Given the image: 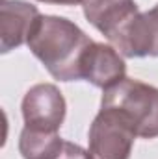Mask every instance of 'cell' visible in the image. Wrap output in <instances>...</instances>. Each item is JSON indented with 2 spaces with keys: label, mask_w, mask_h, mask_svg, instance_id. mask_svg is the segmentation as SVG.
<instances>
[{
  "label": "cell",
  "mask_w": 158,
  "mask_h": 159,
  "mask_svg": "<svg viewBox=\"0 0 158 159\" xmlns=\"http://www.w3.org/2000/svg\"><path fill=\"white\" fill-rule=\"evenodd\" d=\"M80 76L99 89H108L126 78L125 57L112 44L91 43L80 61Z\"/></svg>",
  "instance_id": "obj_6"
},
{
  "label": "cell",
  "mask_w": 158,
  "mask_h": 159,
  "mask_svg": "<svg viewBox=\"0 0 158 159\" xmlns=\"http://www.w3.org/2000/svg\"><path fill=\"white\" fill-rule=\"evenodd\" d=\"M56 159H89V156H87V150H84L80 144L63 141V146L60 154L56 156Z\"/></svg>",
  "instance_id": "obj_10"
},
{
  "label": "cell",
  "mask_w": 158,
  "mask_h": 159,
  "mask_svg": "<svg viewBox=\"0 0 158 159\" xmlns=\"http://www.w3.org/2000/svg\"><path fill=\"white\" fill-rule=\"evenodd\" d=\"M65 98L52 83H37L30 87L22 98V119L26 128L58 131L65 120Z\"/></svg>",
  "instance_id": "obj_4"
},
{
  "label": "cell",
  "mask_w": 158,
  "mask_h": 159,
  "mask_svg": "<svg viewBox=\"0 0 158 159\" xmlns=\"http://www.w3.org/2000/svg\"><path fill=\"white\" fill-rule=\"evenodd\" d=\"M101 107L123 113L141 139L158 137V89L140 80L123 78L104 89Z\"/></svg>",
  "instance_id": "obj_2"
},
{
  "label": "cell",
  "mask_w": 158,
  "mask_h": 159,
  "mask_svg": "<svg viewBox=\"0 0 158 159\" xmlns=\"http://www.w3.org/2000/svg\"><path fill=\"white\" fill-rule=\"evenodd\" d=\"M63 146V139L58 131H43L26 128L19 137V152L22 159H56Z\"/></svg>",
  "instance_id": "obj_9"
},
{
  "label": "cell",
  "mask_w": 158,
  "mask_h": 159,
  "mask_svg": "<svg viewBox=\"0 0 158 159\" xmlns=\"http://www.w3.org/2000/svg\"><path fill=\"white\" fill-rule=\"evenodd\" d=\"M136 137V129L123 113L101 107L89 126L87 156L89 159H130Z\"/></svg>",
  "instance_id": "obj_3"
},
{
  "label": "cell",
  "mask_w": 158,
  "mask_h": 159,
  "mask_svg": "<svg viewBox=\"0 0 158 159\" xmlns=\"http://www.w3.org/2000/svg\"><path fill=\"white\" fill-rule=\"evenodd\" d=\"M84 17L108 41L140 11L136 0H84Z\"/></svg>",
  "instance_id": "obj_8"
},
{
  "label": "cell",
  "mask_w": 158,
  "mask_h": 159,
  "mask_svg": "<svg viewBox=\"0 0 158 159\" xmlns=\"http://www.w3.org/2000/svg\"><path fill=\"white\" fill-rule=\"evenodd\" d=\"M41 13L24 0H4L0 7V50L7 54L24 43Z\"/></svg>",
  "instance_id": "obj_7"
},
{
  "label": "cell",
  "mask_w": 158,
  "mask_h": 159,
  "mask_svg": "<svg viewBox=\"0 0 158 159\" xmlns=\"http://www.w3.org/2000/svg\"><path fill=\"white\" fill-rule=\"evenodd\" d=\"M110 43L123 57H158V6L138 11Z\"/></svg>",
  "instance_id": "obj_5"
},
{
  "label": "cell",
  "mask_w": 158,
  "mask_h": 159,
  "mask_svg": "<svg viewBox=\"0 0 158 159\" xmlns=\"http://www.w3.org/2000/svg\"><path fill=\"white\" fill-rule=\"evenodd\" d=\"M37 2H45V4H56V6H77V4H82L84 0H37Z\"/></svg>",
  "instance_id": "obj_11"
},
{
  "label": "cell",
  "mask_w": 158,
  "mask_h": 159,
  "mask_svg": "<svg viewBox=\"0 0 158 159\" xmlns=\"http://www.w3.org/2000/svg\"><path fill=\"white\" fill-rule=\"evenodd\" d=\"M91 43L73 20L58 15H39L26 44L54 80L77 81L82 80L80 61Z\"/></svg>",
  "instance_id": "obj_1"
}]
</instances>
